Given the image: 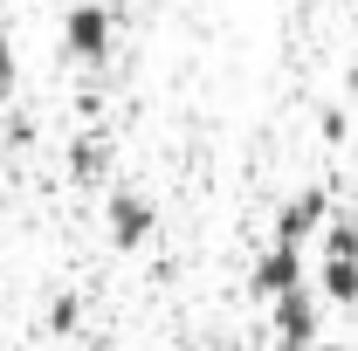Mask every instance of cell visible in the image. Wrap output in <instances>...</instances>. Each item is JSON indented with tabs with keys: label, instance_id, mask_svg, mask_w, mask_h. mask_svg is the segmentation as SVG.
Returning <instances> with one entry per match:
<instances>
[{
	"label": "cell",
	"instance_id": "14",
	"mask_svg": "<svg viewBox=\"0 0 358 351\" xmlns=\"http://www.w3.org/2000/svg\"><path fill=\"white\" fill-rule=\"evenodd\" d=\"M352 89H358V69H352Z\"/></svg>",
	"mask_w": 358,
	"mask_h": 351
},
{
	"label": "cell",
	"instance_id": "2",
	"mask_svg": "<svg viewBox=\"0 0 358 351\" xmlns=\"http://www.w3.org/2000/svg\"><path fill=\"white\" fill-rule=\"evenodd\" d=\"M268 331H275V345H282V351H310L317 338H324V303H317L310 282L268 303Z\"/></svg>",
	"mask_w": 358,
	"mask_h": 351
},
{
	"label": "cell",
	"instance_id": "12",
	"mask_svg": "<svg viewBox=\"0 0 358 351\" xmlns=\"http://www.w3.org/2000/svg\"><path fill=\"white\" fill-rule=\"evenodd\" d=\"M83 351H117V345H103V338H96V345H83Z\"/></svg>",
	"mask_w": 358,
	"mask_h": 351
},
{
	"label": "cell",
	"instance_id": "1",
	"mask_svg": "<svg viewBox=\"0 0 358 351\" xmlns=\"http://www.w3.org/2000/svg\"><path fill=\"white\" fill-rule=\"evenodd\" d=\"M110 48H117V14L103 7V0H76V7H62V55L69 62H110Z\"/></svg>",
	"mask_w": 358,
	"mask_h": 351
},
{
	"label": "cell",
	"instance_id": "9",
	"mask_svg": "<svg viewBox=\"0 0 358 351\" xmlns=\"http://www.w3.org/2000/svg\"><path fill=\"white\" fill-rule=\"evenodd\" d=\"M14 83H21V55H14V35L0 28V103L14 96Z\"/></svg>",
	"mask_w": 358,
	"mask_h": 351
},
{
	"label": "cell",
	"instance_id": "6",
	"mask_svg": "<svg viewBox=\"0 0 358 351\" xmlns=\"http://www.w3.org/2000/svg\"><path fill=\"white\" fill-rule=\"evenodd\" d=\"M317 303L358 310V262L352 255H324V262H317Z\"/></svg>",
	"mask_w": 358,
	"mask_h": 351
},
{
	"label": "cell",
	"instance_id": "3",
	"mask_svg": "<svg viewBox=\"0 0 358 351\" xmlns=\"http://www.w3.org/2000/svg\"><path fill=\"white\" fill-rule=\"evenodd\" d=\"M310 282V262H303V248H282V241H268L255 268H248V296L255 303H275V296H289V289H303Z\"/></svg>",
	"mask_w": 358,
	"mask_h": 351
},
{
	"label": "cell",
	"instance_id": "5",
	"mask_svg": "<svg viewBox=\"0 0 358 351\" xmlns=\"http://www.w3.org/2000/svg\"><path fill=\"white\" fill-rule=\"evenodd\" d=\"M324 220H331V193L324 186H303L296 200H282V214H275V241L282 248H303L324 234Z\"/></svg>",
	"mask_w": 358,
	"mask_h": 351
},
{
	"label": "cell",
	"instance_id": "13",
	"mask_svg": "<svg viewBox=\"0 0 358 351\" xmlns=\"http://www.w3.org/2000/svg\"><path fill=\"white\" fill-rule=\"evenodd\" d=\"M214 351H241V345H214Z\"/></svg>",
	"mask_w": 358,
	"mask_h": 351
},
{
	"label": "cell",
	"instance_id": "11",
	"mask_svg": "<svg viewBox=\"0 0 358 351\" xmlns=\"http://www.w3.org/2000/svg\"><path fill=\"white\" fill-rule=\"evenodd\" d=\"M310 351H345V345H338V338H317V345Z\"/></svg>",
	"mask_w": 358,
	"mask_h": 351
},
{
	"label": "cell",
	"instance_id": "7",
	"mask_svg": "<svg viewBox=\"0 0 358 351\" xmlns=\"http://www.w3.org/2000/svg\"><path fill=\"white\" fill-rule=\"evenodd\" d=\"M103 166H110V152H103L96 138H76V145H69V173L83 179V186H96V179H103Z\"/></svg>",
	"mask_w": 358,
	"mask_h": 351
},
{
	"label": "cell",
	"instance_id": "10",
	"mask_svg": "<svg viewBox=\"0 0 358 351\" xmlns=\"http://www.w3.org/2000/svg\"><path fill=\"white\" fill-rule=\"evenodd\" d=\"M48 324H55V331H69V324H76V296H55V310H48Z\"/></svg>",
	"mask_w": 358,
	"mask_h": 351
},
{
	"label": "cell",
	"instance_id": "4",
	"mask_svg": "<svg viewBox=\"0 0 358 351\" xmlns=\"http://www.w3.org/2000/svg\"><path fill=\"white\" fill-rule=\"evenodd\" d=\"M103 227H110V248H145L152 234H159V207L145 200V193H110L103 200Z\"/></svg>",
	"mask_w": 358,
	"mask_h": 351
},
{
	"label": "cell",
	"instance_id": "8",
	"mask_svg": "<svg viewBox=\"0 0 358 351\" xmlns=\"http://www.w3.org/2000/svg\"><path fill=\"white\" fill-rule=\"evenodd\" d=\"M317 241H324V255H352L358 262V214H331Z\"/></svg>",
	"mask_w": 358,
	"mask_h": 351
}]
</instances>
